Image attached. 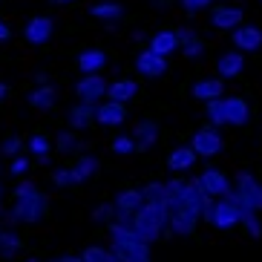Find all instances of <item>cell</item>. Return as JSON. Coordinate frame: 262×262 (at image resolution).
<instances>
[{
	"label": "cell",
	"mask_w": 262,
	"mask_h": 262,
	"mask_svg": "<svg viewBox=\"0 0 262 262\" xmlns=\"http://www.w3.org/2000/svg\"><path fill=\"white\" fill-rule=\"evenodd\" d=\"M130 136L136 139L139 153H147V150H153V147L159 144L162 127H159V121H156V118H141V121H136V127H133Z\"/></svg>",
	"instance_id": "obj_22"
},
{
	"label": "cell",
	"mask_w": 262,
	"mask_h": 262,
	"mask_svg": "<svg viewBox=\"0 0 262 262\" xmlns=\"http://www.w3.org/2000/svg\"><path fill=\"white\" fill-rule=\"evenodd\" d=\"M248 67V58L236 49H225V52L216 55L213 61V75L222 78V81H231V78H239Z\"/></svg>",
	"instance_id": "obj_14"
},
{
	"label": "cell",
	"mask_w": 262,
	"mask_h": 262,
	"mask_svg": "<svg viewBox=\"0 0 262 262\" xmlns=\"http://www.w3.org/2000/svg\"><path fill=\"white\" fill-rule=\"evenodd\" d=\"M110 248L118 256V262H153V248L141 242L136 233L130 231L127 222H113L107 228Z\"/></svg>",
	"instance_id": "obj_2"
},
{
	"label": "cell",
	"mask_w": 262,
	"mask_h": 262,
	"mask_svg": "<svg viewBox=\"0 0 262 262\" xmlns=\"http://www.w3.org/2000/svg\"><path fill=\"white\" fill-rule=\"evenodd\" d=\"M141 196H144L147 205H162L164 208L167 187H164V182H147V185H141Z\"/></svg>",
	"instance_id": "obj_35"
},
{
	"label": "cell",
	"mask_w": 262,
	"mask_h": 262,
	"mask_svg": "<svg viewBox=\"0 0 262 262\" xmlns=\"http://www.w3.org/2000/svg\"><path fill=\"white\" fill-rule=\"evenodd\" d=\"M133 70H136V75H139V78L159 81V78L167 75L170 63H167V58H159V55L150 52V49H141V52L133 58Z\"/></svg>",
	"instance_id": "obj_11"
},
{
	"label": "cell",
	"mask_w": 262,
	"mask_h": 262,
	"mask_svg": "<svg viewBox=\"0 0 262 262\" xmlns=\"http://www.w3.org/2000/svg\"><path fill=\"white\" fill-rule=\"evenodd\" d=\"M24 248H26V242L20 233L12 231V228H3V233H0V259H15Z\"/></svg>",
	"instance_id": "obj_28"
},
{
	"label": "cell",
	"mask_w": 262,
	"mask_h": 262,
	"mask_svg": "<svg viewBox=\"0 0 262 262\" xmlns=\"http://www.w3.org/2000/svg\"><path fill=\"white\" fill-rule=\"evenodd\" d=\"M107 63H110V55H107V49H101V47L84 49L75 58V67L81 75H101V72L107 70Z\"/></svg>",
	"instance_id": "obj_20"
},
{
	"label": "cell",
	"mask_w": 262,
	"mask_h": 262,
	"mask_svg": "<svg viewBox=\"0 0 262 262\" xmlns=\"http://www.w3.org/2000/svg\"><path fill=\"white\" fill-rule=\"evenodd\" d=\"M196 182H199V187L205 190L208 199H231L233 179L228 176V170L216 167V164H208L202 173H196Z\"/></svg>",
	"instance_id": "obj_6"
},
{
	"label": "cell",
	"mask_w": 262,
	"mask_h": 262,
	"mask_svg": "<svg viewBox=\"0 0 262 262\" xmlns=\"http://www.w3.org/2000/svg\"><path fill=\"white\" fill-rule=\"evenodd\" d=\"M127 225H130V231L136 233L141 242H147V245L153 248L156 242L164 236V231H167V213H164L162 205H147L144 202Z\"/></svg>",
	"instance_id": "obj_3"
},
{
	"label": "cell",
	"mask_w": 262,
	"mask_h": 262,
	"mask_svg": "<svg viewBox=\"0 0 262 262\" xmlns=\"http://www.w3.org/2000/svg\"><path fill=\"white\" fill-rule=\"evenodd\" d=\"M26 150L38 159V164H49V156H52V139L43 136V133H32L29 139H26Z\"/></svg>",
	"instance_id": "obj_30"
},
{
	"label": "cell",
	"mask_w": 262,
	"mask_h": 262,
	"mask_svg": "<svg viewBox=\"0 0 262 262\" xmlns=\"http://www.w3.org/2000/svg\"><path fill=\"white\" fill-rule=\"evenodd\" d=\"M190 150L199 159H216V156H222L225 153V139H222V133L219 130H213V127H199V130L190 136Z\"/></svg>",
	"instance_id": "obj_8"
},
{
	"label": "cell",
	"mask_w": 262,
	"mask_h": 262,
	"mask_svg": "<svg viewBox=\"0 0 262 262\" xmlns=\"http://www.w3.org/2000/svg\"><path fill=\"white\" fill-rule=\"evenodd\" d=\"M55 38V20L49 15H35L24 24V40L29 47H47Z\"/></svg>",
	"instance_id": "obj_12"
},
{
	"label": "cell",
	"mask_w": 262,
	"mask_h": 262,
	"mask_svg": "<svg viewBox=\"0 0 262 262\" xmlns=\"http://www.w3.org/2000/svg\"><path fill=\"white\" fill-rule=\"evenodd\" d=\"M136 95H139V81H136V78H116V81H110V86H107V101L121 104V107H127Z\"/></svg>",
	"instance_id": "obj_25"
},
{
	"label": "cell",
	"mask_w": 262,
	"mask_h": 262,
	"mask_svg": "<svg viewBox=\"0 0 262 262\" xmlns=\"http://www.w3.org/2000/svg\"><path fill=\"white\" fill-rule=\"evenodd\" d=\"M196 162H199V156L190 150V144L173 147V150L167 153V159H164V164H167V173H173V176H185L187 170L196 167Z\"/></svg>",
	"instance_id": "obj_23"
},
{
	"label": "cell",
	"mask_w": 262,
	"mask_h": 262,
	"mask_svg": "<svg viewBox=\"0 0 262 262\" xmlns=\"http://www.w3.org/2000/svg\"><path fill=\"white\" fill-rule=\"evenodd\" d=\"M239 228L245 231L248 239H262V219H259V213L242 210V222H239Z\"/></svg>",
	"instance_id": "obj_37"
},
{
	"label": "cell",
	"mask_w": 262,
	"mask_h": 262,
	"mask_svg": "<svg viewBox=\"0 0 262 262\" xmlns=\"http://www.w3.org/2000/svg\"><path fill=\"white\" fill-rule=\"evenodd\" d=\"M202 222L216 233H228L242 222V208H239L233 199H210L208 205H205Z\"/></svg>",
	"instance_id": "obj_4"
},
{
	"label": "cell",
	"mask_w": 262,
	"mask_h": 262,
	"mask_svg": "<svg viewBox=\"0 0 262 262\" xmlns=\"http://www.w3.org/2000/svg\"><path fill=\"white\" fill-rule=\"evenodd\" d=\"M70 170H72V185H84V182H90V179L101 170V159L93 153H81L78 162L72 164Z\"/></svg>",
	"instance_id": "obj_26"
},
{
	"label": "cell",
	"mask_w": 262,
	"mask_h": 262,
	"mask_svg": "<svg viewBox=\"0 0 262 262\" xmlns=\"http://www.w3.org/2000/svg\"><path fill=\"white\" fill-rule=\"evenodd\" d=\"M179 6H182V15L187 20H196L202 12H210L213 9V0H179Z\"/></svg>",
	"instance_id": "obj_39"
},
{
	"label": "cell",
	"mask_w": 262,
	"mask_h": 262,
	"mask_svg": "<svg viewBox=\"0 0 262 262\" xmlns=\"http://www.w3.org/2000/svg\"><path fill=\"white\" fill-rule=\"evenodd\" d=\"M225 121L228 127H245L251 121V101L245 95H225Z\"/></svg>",
	"instance_id": "obj_18"
},
{
	"label": "cell",
	"mask_w": 262,
	"mask_h": 262,
	"mask_svg": "<svg viewBox=\"0 0 262 262\" xmlns=\"http://www.w3.org/2000/svg\"><path fill=\"white\" fill-rule=\"evenodd\" d=\"M49 3H55V6H75L81 0H49Z\"/></svg>",
	"instance_id": "obj_44"
},
{
	"label": "cell",
	"mask_w": 262,
	"mask_h": 262,
	"mask_svg": "<svg viewBox=\"0 0 262 262\" xmlns=\"http://www.w3.org/2000/svg\"><path fill=\"white\" fill-rule=\"evenodd\" d=\"M49 262H84L81 254H61V256H52Z\"/></svg>",
	"instance_id": "obj_42"
},
{
	"label": "cell",
	"mask_w": 262,
	"mask_h": 262,
	"mask_svg": "<svg viewBox=\"0 0 262 262\" xmlns=\"http://www.w3.org/2000/svg\"><path fill=\"white\" fill-rule=\"evenodd\" d=\"M24 262H40V259H38V256H29V259H24Z\"/></svg>",
	"instance_id": "obj_47"
},
{
	"label": "cell",
	"mask_w": 262,
	"mask_h": 262,
	"mask_svg": "<svg viewBox=\"0 0 262 262\" xmlns=\"http://www.w3.org/2000/svg\"><path fill=\"white\" fill-rule=\"evenodd\" d=\"M231 49L248 55V52H259L262 49V26L254 24H242L239 29L231 32Z\"/></svg>",
	"instance_id": "obj_16"
},
{
	"label": "cell",
	"mask_w": 262,
	"mask_h": 262,
	"mask_svg": "<svg viewBox=\"0 0 262 262\" xmlns=\"http://www.w3.org/2000/svg\"><path fill=\"white\" fill-rule=\"evenodd\" d=\"M144 205V196H141V187H124L113 196V208H116V222H130L136 210Z\"/></svg>",
	"instance_id": "obj_15"
},
{
	"label": "cell",
	"mask_w": 262,
	"mask_h": 262,
	"mask_svg": "<svg viewBox=\"0 0 262 262\" xmlns=\"http://www.w3.org/2000/svg\"><path fill=\"white\" fill-rule=\"evenodd\" d=\"M29 167H32L29 159H26V156H17V159L9 162V176H12V179H24L26 173H29Z\"/></svg>",
	"instance_id": "obj_40"
},
{
	"label": "cell",
	"mask_w": 262,
	"mask_h": 262,
	"mask_svg": "<svg viewBox=\"0 0 262 262\" xmlns=\"http://www.w3.org/2000/svg\"><path fill=\"white\" fill-rule=\"evenodd\" d=\"M179 38H182V58H185L187 63H199L202 58H205V52H208V40L202 38V35H196L193 29H187V26H179Z\"/></svg>",
	"instance_id": "obj_19"
},
{
	"label": "cell",
	"mask_w": 262,
	"mask_h": 262,
	"mask_svg": "<svg viewBox=\"0 0 262 262\" xmlns=\"http://www.w3.org/2000/svg\"><path fill=\"white\" fill-rule=\"evenodd\" d=\"M81 259L84 262H118V256L113 254L110 245H86L81 251Z\"/></svg>",
	"instance_id": "obj_33"
},
{
	"label": "cell",
	"mask_w": 262,
	"mask_h": 262,
	"mask_svg": "<svg viewBox=\"0 0 262 262\" xmlns=\"http://www.w3.org/2000/svg\"><path fill=\"white\" fill-rule=\"evenodd\" d=\"M147 49L156 52L159 58H170L182 49V38H179V26H164V29H156L147 40Z\"/></svg>",
	"instance_id": "obj_13"
},
{
	"label": "cell",
	"mask_w": 262,
	"mask_h": 262,
	"mask_svg": "<svg viewBox=\"0 0 262 262\" xmlns=\"http://www.w3.org/2000/svg\"><path fill=\"white\" fill-rule=\"evenodd\" d=\"M95 127V107L93 104H72L70 113H67V130H75L78 136L86 130H93Z\"/></svg>",
	"instance_id": "obj_24"
},
{
	"label": "cell",
	"mask_w": 262,
	"mask_h": 262,
	"mask_svg": "<svg viewBox=\"0 0 262 262\" xmlns=\"http://www.w3.org/2000/svg\"><path fill=\"white\" fill-rule=\"evenodd\" d=\"M190 98L193 101H202V104H210V101H219L225 98V81L216 75H205V78H196L190 86Z\"/></svg>",
	"instance_id": "obj_17"
},
{
	"label": "cell",
	"mask_w": 262,
	"mask_h": 262,
	"mask_svg": "<svg viewBox=\"0 0 262 262\" xmlns=\"http://www.w3.org/2000/svg\"><path fill=\"white\" fill-rule=\"evenodd\" d=\"M52 147H55V153H61V156H75L78 150H84V139L75 130H61L55 136Z\"/></svg>",
	"instance_id": "obj_31"
},
{
	"label": "cell",
	"mask_w": 262,
	"mask_h": 262,
	"mask_svg": "<svg viewBox=\"0 0 262 262\" xmlns=\"http://www.w3.org/2000/svg\"><path fill=\"white\" fill-rule=\"evenodd\" d=\"M6 40H12V26H6L0 20V43H6Z\"/></svg>",
	"instance_id": "obj_43"
},
{
	"label": "cell",
	"mask_w": 262,
	"mask_h": 262,
	"mask_svg": "<svg viewBox=\"0 0 262 262\" xmlns=\"http://www.w3.org/2000/svg\"><path fill=\"white\" fill-rule=\"evenodd\" d=\"M231 199L236 202L242 210L262 213V182L251 173V170H239L236 176H233Z\"/></svg>",
	"instance_id": "obj_5"
},
{
	"label": "cell",
	"mask_w": 262,
	"mask_h": 262,
	"mask_svg": "<svg viewBox=\"0 0 262 262\" xmlns=\"http://www.w3.org/2000/svg\"><path fill=\"white\" fill-rule=\"evenodd\" d=\"M173 0H153V9H164V6H170Z\"/></svg>",
	"instance_id": "obj_45"
},
{
	"label": "cell",
	"mask_w": 262,
	"mask_h": 262,
	"mask_svg": "<svg viewBox=\"0 0 262 262\" xmlns=\"http://www.w3.org/2000/svg\"><path fill=\"white\" fill-rule=\"evenodd\" d=\"M130 118V110L121 107V104H113V101H101L95 107V124L101 130H113V127H121L124 121Z\"/></svg>",
	"instance_id": "obj_21"
},
{
	"label": "cell",
	"mask_w": 262,
	"mask_h": 262,
	"mask_svg": "<svg viewBox=\"0 0 262 262\" xmlns=\"http://www.w3.org/2000/svg\"><path fill=\"white\" fill-rule=\"evenodd\" d=\"M107 86H110V81L104 75H81L75 84H72V90H75L81 104L98 107L101 101H107Z\"/></svg>",
	"instance_id": "obj_10"
},
{
	"label": "cell",
	"mask_w": 262,
	"mask_h": 262,
	"mask_svg": "<svg viewBox=\"0 0 262 262\" xmlns=\"http://www.w3.org/2000/svg\"><path fill=\"white\" fill-rule=\"evenodd\" d=\"M205 121H208V127H213V130L228 127V121H225V104H222V98L205 104Z\"/></svg>",
	"instance_id": "obj_34"
},
{
	"label": "cell",
	"mask_w": 262,
	"mask_h": 262,
	"mask_svg": "<svg viewBox=\"0 0 262 262\" xmlns=\"http://www.w3.org/2000/svg\"><path fill=\"white\" fill-rule=\"evenodd\" d=\"M49 216V199L32 179H24L12 190V208L6 219L9 225H40Z\"/></svg>",
	"instance_id": "obj_1"
},
{
	"label": "cell",
	"mask_w": 262,
	"mask_h": 262,
	"mask_svg": "<svg viewBox=\"0 0 262 262\" xmlns=\"http://www.w3.org/2000/svg\"><path fill=\"white\" fill-rule=\"evenodd\" d=\"M55 101H58V90L49 86V84L47 86H35V90L26 95V104H29L32 110H40V113H43V110H52Z\"/></svg>",
	"instance_id": "obj_29"
},
{
	"label": "cell",
	"mask_w": 262,
	"mask_h": 262,
	"mask_svg": "<svg viewBox=\"0 0 262 262\" xmlns=\"http://www.w3.org/2000/svg\"><path fill=\"white\" fill-rule=\"evenodd\" d=\"M6 95H9V84H0V101L6 98Z\"/></svg>",
	"instance_id": "obj_46"
},
{
	"label": "cell",
	"mask_w": 262,
	"mask_h": 262,
	"mask_svg": "<svg viewBox=\"0 0 262 262\" xmlns=\"http://www.w3.org/2000/svg\"><path fill=\"white\" fill-rule=\"evenodd\" d=\"M90 15L95 17V20H101V24H118V20H124V6L121 3H116V0H101V3H93L90 6Z\"/></svg>",
	"instance_id": "obj_27"
},
{
	"label": "cell",
	"mask_w": 262,
	"mask_h": 262,
	"mask_svg": "<svg viewBox=\"0 0 262 262\" xmlns=\"http://www.w3.org/2000/svg\"><path fill=\"white\" fill-rule=\"evenodd\" d=\"M49 179H52L55 187H70L72 185V170L70 167H55L52 173H49Z\"/></svg>",
	"instance_id": "obj_41"
},
{
	"label": "cell",
	"mask_w": 262,
	"mask_h": 262,
	"mask_svg": "<svg viewBox=\"0 0 262 262\" xmlns=\"http://www.w3.org/2000/svg\"><path fill=\"white\" fill-rule=\"evenodd\" d=\"M24 150H26V139H20L17 133H9V136H3V141H0V153L6 156V159H17Z\"/></svg>",
	"instance_id": "obj_36"
},
{
	"label": "cell",
	"mask_w": 262,
	"mask_h": 262,
	"mask_svg": "<svg viewBox=\"0 0 262 262\" xmlns=\"http://www.w3.org/2000/svg\"><path fill=\"white\" fill-rule=\"evenodd\" d=\"M90 219H93L95 225L110 228V225L116 222V208H113V202H101V205H95V208L90 210Z\"/></svg>",
	"instance_id": "obj_38"
},
{
	"label": "cell",
	"mask_w": 262,
	"mask_h": 262,
	"mask_svg": "<svg viewBox=\"0 0 262 262\" xmlns=\"http://www.w3.org/2000/svg\"><path fill=\"white\" fill-rule=\"evenodd\" d=\"M245 6L242 3H216L208 15V24L213 26L216 32H233L245 24Z\"/></svg>",
	"instance_id": "obj_7"
},
{
	"label": "cell",
	"mask_w": 262,
	"mask_h": 262,
	"mask_svg": "<svg viewBox=\"0 0 262 262\" xmlns=\"http://www.w3.org/2000/svg\"><path fill=\"white\" fill-rule=\"evenodd\" d=\"M259 3H262V0H259Z\"/></svg>",
	"instance_id": "obj_48"
},
{
	"label": "cell",
	"mask_w": 262,
	"mask_h": 262,
	"mask_svg": "<svg viewBox=\"0 0 262 262\" xmlns=\"http://www.w3.org/2000/svg\"><path fill=\"white\" fill-rule=\"evenodd\" d=\"M199 222L202 216L193 213L190 208H185V205H179V208H173L167 213V236H176V239H187V236H196V231H199Z\"/></svg>",
	"instance_id": "obj_9"
},
{
	"label": "cell",
	"mask_w": 262,
	"mask_h": 262,
	"mask_svg": "<svg viewBox=\"0 0 262 262\" xmlns=\"http://www.w3.org/2000/svg\"><path fill=\"white\" fill-rule=\"evenodd\" d=\"M110 153L118 156V159H130V156L139 153V147H136V139L130 133H118L116 139L110 141Z\"/></svg>",
	"instance_id": "obj_32"
}]
</instances>
